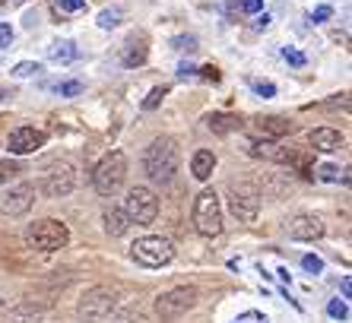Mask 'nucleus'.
I'll return each instance as SVG.
<instances>
[{
	"instance_id": "nucleus-1",
	"label": "nucleus",
	"mask_w": 352,
	"mask_h": 323,
	"mask_svg": "<svg viewBox=\"0 0 352 323\" xmlns=\"http://www.w3.org/2000/svg\"><path fill=\"white\" fill-rule=\"evenodd\" d=\"M181 155H178V143L172 137H159L149 143L146 155H143V168H146V178L156 187H168L178 175Z\"/></svg>"
},
{
	"instance_id": "nucleus-2",
	"label": "nucleus",
	"mask_w": 352,
	"mask_h": 323,
	"mask_svg": "<svg viewBox=\"0 0 352 323\" xmlns=\"http://www.w3.org/2000/svg\"><path fill=\"white\" fill-rule=\"evenodd\" d=\"M118 307V291L108 285H92L82 291V298L76 301V317L82 323H105L108 317L115 314Z\"/></svg>"
},
{
	"instance_id": "nucleus-3",
	"label": "nucleus",
	"mask_w": 352,
	"mask_h": 323,
	"mask_svg": "<svg viewBox=\"0 0 352 323\" xmlns=\"http://www.w3.org/2000/svg\"><path fill=\"white\" fill-rule=\"evenodd\" d=\"M124 178H127V155H124L121 149H115V153H108L105 159L96 165V171H92V187H96V194H102V197H115L118 190H121Z\"/></svg>"
},
{
	"instance_id": "nucleus-4",
	"label": "nucleus",
	"mask_w": 352,
	"mask_h": 323,
	"mask_svg": "<svg viewBox=\"0 0 352 323\" xmlns=\"http://www.w3.org/2000/svg\"><path fill=\"white\" fill-rule=\"evenodd\" d=\"M67 241H70V228L58 219H38V222L25 228V244L35 247V251H60V247H67Z\"/></svg>"
},
{
	"instance_id": "nucleus-5",
	"label": "nucleus",
	"mask_w": 352,
	"mask_h": 323,
	"mask_svg": "<svg viewBox=\"0 0 352 323\" xmlns=\"http://www.w3.org/2000/svg\"><path fill=\"white\" fill-rule=\"evenodd\" d=\"M229 210L238 222L251 225L261 212V190L251 181H232L229 184Z\"/></svg>"
},
{
	"instance_id": "nucleus-6",
	"label": "nucleus",
	"mask_w": 352,
	"mask_h": 323,
	"mask_svg": "<svg viewBox=\"0 0 352 323\" xmlns=\"http://www.w3.org/2000/svg\"><path fill=\"white\" fill-rule=\"evenodd\" d=\"M194 228L204 238H216L222 232V206L216 190H200L194 200Z\"/></svg>"
},
{
	"instance_id": "nucleus-7",
	"label": "nucleus",
	"mask_w": 352,
	"mask_h": 323,
	"mask_svg": "<svg viewBox=\"0 0 352 323\" xmlns=\"http://www.w3.org/2000/svg\"><path fill=\"white\" fill-rule=\"evenodd\" d=\"M133 260L137 263H143V267H165V263H172L175 257V247L168 238H162V234H146V238H137L131 247Z\"/></svg>"
},
{
	"instance_id": "nucleus-8",
	"label": "nucleus",
	"mask_w": 352,
	"mask_h": 323,
	"mask_svg": "<svg viewBox=\"0 0 352 323\" xmlns=\"http://www.w3.org/2000/svg\"><path fill=\"white\" fill-rule=\"evenodd\" d=\"M121 210L127 212L131 225H133V222H137V225H153V222H156V216H159V197L153 194L149 187H131Z\"/></svg>"
},
{
	"instance_id": "nucleus-9",
	"label": "nucleus",
	"mask_w": 352,
	"mask_h": 323,
	"mask_svg": "<svg viewBox=\"0 0 352 323\" xmlns=\"http://www.w3.org/2000/svg\"><path fill=\"white\" fill-rule=\"evenodd\" d=\"M197 304V289L194 285H178V289L165 291L156 298V317L159 320H178L181 314H188Z\"/></svg>"
},
{
	"instance_id": "nucleus-10",
	"label": "nucleus",
	"mask_w": 352,
	"mask_h": 323,
	"mask_svg": "<svg viewBox=\"0 0 352 323\" xmlns=\"http://www.w3.org/2000/svg\"><path fill=\"white\" fill-rule=\"evenodd\" d=\"M76 187V171L70 162H51L41 175V194L45 197H67Z\"/></svg>"
},
{
	"instance_id": "nucleus-11",
	"label": "nucleus",
	"mask_w": 352,
	"mask_h": 323,
	"mask_svg": "<svg viewBox=\"0 0 352 323\" xmlns=\"http://www.w3.org/2000/svg\"><path fill=\"white\" fill-rule=\"evenodd\" d=\"M35 203V184H16L3 200H0V212L3 216H25Z\"/></svg>"
},
{
	"instance_id": "nucleus-12",
	"label": "nucleus",
	"mask_w": 352,
	"mask_h": 323,
	"mask_svg": "<svg viewBox=\"0 0 352 323\" xmlns=\"http://www.w3.org/2000/svg\"><path fill=\"white\" fill-rule=\"evenodd\" d=\"M45 146V133L35 127H16L10 133V153L13 155H29V153H38Z\"/></svg>"
},
{
	"instance_id": "nucleus-13",
	"label": "nucleus",
	"mask_w": 352,
	"mask_h": 323,
	"mask_svg": "<svg viewBox=\"0 0 352 323\" xmlns=\"http://www.w3.org/2000/svg\"><path fill=\"white\" fill-rule=\"evenodd\" d=\"M320 234H324V219L320 216L302 212L289 222V238H295V241H318Z\"/></svg>"
},
{
	"instance_id": "nucleus-14",
	"label": "nucleus",
	"mask_w": 352,
	"mask_h": 323,
	"mask_svg": "<svg viewBox=\"0 0 352 323\" xmlns=\"http://www.w3.org/2000/svg\"><path fill=\"white\" fill-rule=\"evenodd\" d=\"M308 143H311V149H318V153H336L340 146H346V137L333 127H314L311 133H308Z\"/></svg>"
},
{
	"instance_id": "nucleus-15",
	"label": "nucleus",
	"mask_w": 352,
	"mask_h": 323,
	"mask_svg": "<svg viewBox=\"0 0 352 323\" xmlns=\"http://www.w3.org/2000/svg\"><path fill=\"white\" fill-rule=\"evenodd\" d=\"M149 57V45H146V35H131L124 41V51H121V64L124 67H143Z\"/></svg>"
},
{
	"instance_id": "nucleus-16",
	"label": "nucleus",
	"mask_w": 352,
	"mask_h": 323,
	"mask_svg": "<svg viewBox=\"0 0 352 323\" xmlns=\"http://www.w3.org/2000/svg\"><path fill=\"white\" fill-rule=\"evenodd\" d=\"M254 130H257V137H263L267 143H270V140H279V137H286V133H292L295 124L286 121V118H276V114H270V118H257Z\"/></svg>"
},
{
	"instance_id": "nucleus-17",
	"label": "nucleus",
	"mask_w": 352,
	"mask_h": 323,
	"mask_svg": "<svg viewBox=\"0 0 352 323\" xmlns=\"http://www.w3.org/2000/svg\"><path fill=\"white\" fill-rule=\"evenodd\" d=\"M213 168H216L213 149H197L194 159H190V171H194V178L197 181H206L210 175H213Z\"/></svg>"
},
{
	"instance_id": "nucleus-18",
	"label": "nucleus",
	"mask_w": 352,
	"mask_h": 323,
	"mask_svg": "<svg viewBox=\"0 0 352 323\" xmlns=\"http://www.w3.org/2000/svg\"><path fill=\"white\" fill-rule=\"evenodd\" d=\"M105 232L111 234V238H121L127 228H131V219H127V212L121 210V206H111V210H105Z\"/></svg>"
},
{
	"instance_id": "nucleus-19",
	"label": "nucleus",
	"mask_w": 352,
	"mask_h": 323,
	"mask_svg": "<svg viewBox=\"0 0 352 323\" xmlns=\"http://www.w3.org/2000/svg\"><path fill=\"white\" fill-rule=\"evenodd\" d=\"M206 127L213 133H232V130H241V118H235V114H210Z\"/></svg>"
},
{
	"instance_id": "nucleus-20",
	"label": "nucleus",
	"mask_w": 352,
	"mask_h": 323,
	"mask_svg": "<svg viewBox=\"0 0 352 323\" xmlns=\"http://www.w3.org/2000/svg\"><path fill=\"white\" fill-rule=\"evenodd\" d=\"M48 54H51V60H54V64H67V60H74V57H76V45H74V41H54Z\"/></svg>"
},
{
	"instance_id": "nucleus-21",
	"label": "nucleus",
	"mask_w": 352,
	"mask_h": 323,
	"mask_svg": "<svg viewBox=\"0 0 352 323\" xmlns=\"http://www.w3.org/2000/svg\"><path fill=\"white\" fill-rule=\"evenodd\" d=\"M38 317H41L38 307L19 304V307H13V311H10V320L7 323H38Z\"/></svg>"
},
{
	"instance_id": "nucleus-22",
	"label": "nucleus",
	"mask_w": 352,
	"mask_h": 323,
	"mask_svg": "<svg viewBox=\"0 0 352 323\" xmlns=\"http://www.w3.org/2000/svg\"><path fill=\"white\" fill-rule=\"evenodd\" d=\"M165 96H168V86H156V89H153L146 98H143V111H156V108L162 105Z\"/></svg>"
},
{
	"instance_id": "nucleus-23",
	"label": "nucleus",
	"mask_w": 352,
	"mask_h": 323,
	"mask_svg": "<svg viewBox=\"0 0 352 323\" xmlns=\"http://www.w3.org/2000/svg\"><path fill=\"white\" fill-rule=\"evenodd\" d=\"M19 162H0V184H3V181H13V178H19Z\"/></svg>"
},
{
	"instance_id": "nucleus-24",
	"label": "nucleus",
	"mask_w": 352,
	"mask_h": 323,
	"mask_svg": "<svg viewBox=\"0 0 352 323\" xmlns=\"http://www.w3.org/2000/svg\"><path fill=\"white\" fill-rule=\"evenodd\" d=\"M41 67L35 64V60H23V64H16L13 67V76H19V80H25V76H35Z\"/></svg>"
},
{
	"instance_id": "nucleus-25",
	"label": "nucleus",
	"mask_w": 352,
	"mask_h": 323,
	"mask_svg": "<svg viewBox=\"0 0 352 323\" xmlns=\"http://www.w3.org/2000/svg\"><path fill=\"white\" fill-rule=\"evenodd\" d=\"M58 92H60V96H67V98H70V96H80V92H82V82H80V80L58 82Z\"/></svg>"
},
{
	"instance_id": "nucleus-26",
	"label": "nucleus",
	"mask_w": 352,
	"mask_h": 323,
	"mask_svg": "<svg viewBox=\"0 0 352 323\" xmlns=\"http://www.w3.org/2000/svg\"><path fill=\"white\" fill-rule=\"evenodd\" d=\"M251 86H254V92H257V96H263V98L276 96V86H273V82H267V80H254Z\"/></svg>"
},
{
	"instance_id": "nucleus-27",
	"label": "nucleus",
	"mask_w": 352,
	"mask_h": 323,
	"mask_svg": "<svg viewBox=\"0 0 352 323\" xmlns=\"http://www.w3.org/2000/svg\"><path fill=\"white\" fill-rule=\"evenodd\" d=\"M98 25H102V29H115L118 25V10H102V13H98Z\"/></svg>"
},
{
	"instance_id": "nucleus-28",
	"label": "nucleus",
	"mask_w": 352,
	"mask_h": 323,
	"mask_svg": "<svg viewBox=\"0 0 352 323\" xmlns=\"http://www.w3.org/2000/svg\"><path fill=\"white\" fill-rule=\"evenodd\" d=\"M13 45V29L7 23H0V48H10Z\"/></svg>"
},
{
	"instance_id": "nucleus-29",
	"label": "nucleus",
	"mask_w": 352,
	"mask_h": 323,
	"mask_svg": "<svg viewBox=\"0 0 352 323\" xmlns=\"http://www.w3.org/2000/svg\"><path fill=\"white\" fill-rule=\"evenodd\" d=\"M115 323H143V314L140 311H124V314H118Z\"/></svg>"
},
{
	"instance_id": "nucleus-30",
	"label": "nucleus",
	"mask_w": 352,
	"mask_h": 323,
	"mask_svg": "<svg viewBox=\"0 0 352 323\" xmlns=\"http://www.w3.org/2000/svg\"><path fill=\"white\" fill-rule=\"evenodd\" d=\"M330 16H333V10H330V7H318L311 13V23H327Z\"/></svg>"
},
{
	"instance_id": "nucleus-31",
	"label": "nucleus",
	"mask_w": 352,
	"mask_h": 323,
	"mask_svg": "<svg viewBox=\"0 0 352 323\" xmlns=\"http://www.w3.org/2000/svg\"><path fill=\"white\" fill-rule=\"evenodd\" d=\"M82 7H86V0H60V10H67V13H76Z\"/></svg>"
},
{
	"instance_id": "nucleus-32",
	"label": "nucleus",
	"mask_w": 352,
	"mask_h": 323,
	"mask_svg": "<svg viewBox=\"0 0 352 323\" xmlns=\"http://www.w3.org/2000/svg\"><path fill=\"white\" fill-rule=\"evenodd\" d=\"M200 76H204V80H219V67H213V64H206V67H200Z\"/></svg>"
},
{
	"instance_id": "nucleus-33",
	"label": "nucleus",
	"mask_w": 352,
	"mask_h": 323,
	"mask_svg": "<svg viewBox=\"0 0 352 323\" xmlns=\"http://www.w3.org/2000/svg\"><path fill=\"white\" fill-rule=\"evenodd\" d=\"M241 10H245V13H261L263 0H241Z\"/></svg>"
},
{
	"instance_id": "nucleus-34",
	"label": "nucleus",
	"mask_w": 352,
	"mask_h": 323,
	"mask_svg": "<svg viewBox=\"0 0 352 323\" xmlns=\"http://www.w3.org/2000/svg\"><path fill=\"white\" fill-rule=\"evenodd\" d=\"M336 171H340V168H333V165H324V168H320V178H324V181H340V175H336Z\"/></svg>"
},
{
	"instance_id": "nucleus-35",
	"label": "nucleus",
	"mask_w": 352,
	"mask_h": 323,
	"mask_svg": "<svg viewBox=\"0 0 352 323\" xmlns=\"http://www.w3.org/2000/svg\"><path fill=\"white\" fill-rule=\"evenodd\" d=\"M283 57H286L289 64H298V67H302V64H305V57H302V54H298V51H289V48H286V51H283Z\"/></svg>"
},
{
	"instance_id": "nucleus-36",
	"label": "nucleus",
	"mask_w": 352,
	"mask_h": 323,
	"mask_svg": "<svg viewBox=\"0 0 352 323\" xmlns=\"http://www.w3.org/2000/svg\"><path fill=\"white\" fill-rule=\"evenodd\" d=\"M302 263H305V269H311V273H320V267H324V263H320L318 257H305Z\"/></svg>"
},
{
	"instance_id": "nucleus-37",
	"label": "nucleus",
	"mask_w": 352,
	"mask_h": 323,
	"mask_svg": "<svg viewBox=\"0 0 352 323\" xmlns=\"http://www.w3.org/2000/svg\"><path fill=\"white\" fill-rule=\"evenodd\" d=\"M235 323H267V317H261V314H245V317H238Z\"/></svg>"
},
{
	"instance_id": "nucleus-38",
	"label": "nucleus",
	"mask_w": 352,
	"mask_h": 323,
	"mask_svg": "<svg viewBox=\"0 0 352 323\" xmlns=\"http://www.w3.org/2000/svg\"><path fill=\"white\" fill-rule=\"evenodd\" d=\"M330 314H333V317H346V304L333 301V304H330Z\"/></svg>"
},
{
	"instance_id": "nucleus-39",
	"label": "nucleus",
	"mask_w": 352,
	"mask_h": 323,
	"mask_svg": "<svg viewBox=\"0 0 352 323\" xmlns=\"http://www.w3.org/2000/svg\"><path fill=\"white\" fill-rule=\"evenodd\" d=\"M175 48H194V38H175Z\"/></svg>"
},
{
	"instance_id": "nucleus-40",
	"label": "nucleus",
	"mask_w": 352,
	"mask_h": 323,
	"mask_svg": "<svg viewBox=\"0 0 352 323\" xmlns=\"http://www.w3.org/2000/svg\"><path fill=\"white\" fill-rule=\"evenodd\" d=\"M257 29H267V25H270V16H267V13H261V16H257Z\"/></svg>"
},
{
	"instance_id": "nucleus-41",
	"label": "nucleus",
	"mask_w": 352,
	"mask_h": 323,
	"mask_svg": "<svg viewBox=\"0 0 352 323\" xmlns=\"http://www.w3.org/2000/svg\"><path fill=\"white\" fill-rule=\"evenodd\" d=\"M0 304H3V295H0Z\"/></svg>"
},
{
	"instance_id": "nucleus-42",
	"label": "nucleus",
	"mask_w": 352,
	"mask_h": 323,
	"mask_svg": "<svg viewBox=\"0 0 352 323\" xmlns=\"http://www.w3.org/2000/svg\"><path fill=\"white\" fill-rule=\"evenodd\" d=\"M0 3H7V0H0Z\"/></svg>"
}]
</instances>
